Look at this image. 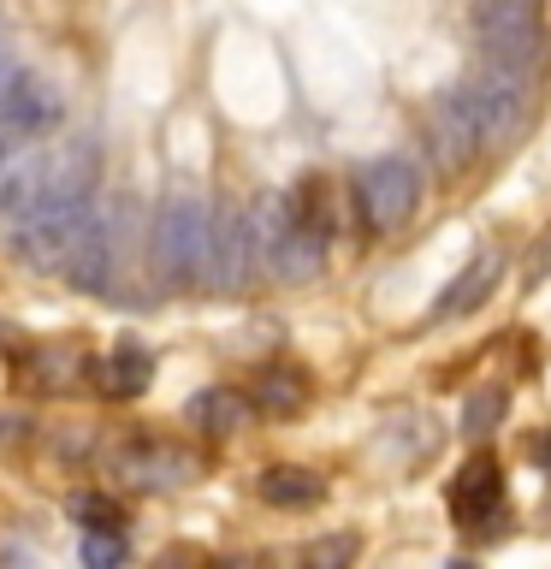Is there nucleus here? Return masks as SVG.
<instances>
[{"label":"nucleus","instance_id":"f257e3e1","mask_svg":"<svg viewBox=\"0 0 551 569\" xmlns=\"http://www.w3.org/2000/svg\"><path fill=\"white\" fill-rule=\"evenodd\" d=\"M96 178H101V149L83 137L53 142L48 154H24L12 167H0V220H24V213L48 208V202L89 196Z\"/></svg>","mask_w":551,"mask_h":569},{"label":"nucleus","instance_id":"f03ea898","mask_svg":"<svg viewBox=\"0 0 551 569\" xmlns=\"http://www.w3.org/2000/svg\"><path fill=\"white\" fill-rule=\"evenodd\" d=\"M208 231H213V213L196 190H172L154 213V267L167 284H196L208 273Z\"/></svg>","mask_w":551,"mask_h":569},{"label":"nucleus","instance_id":"7ed1b4c3","mask_svg":"<svg viewBox=\"0 0 551 569\" xmlns=\"http://www.w3.org/2000/svg\"><path fill=\"white\" fill-rule=\"evenodd\" d=\"M249 226H256V256L267 273L279 279H314L320 273V243L309 226H302V213L291 196H261L256 213H249Z\"/></svg>","mask_w":551,"mask_h":569},{"label":"nucleus","instance_id":"20e7f679","mask_svg":"<svg viewBox=\"0 0 551 569\" xmlns=\"http://www.w3.org/2000/svg\"><path fill=\"white\" fill-rule=\"evenodd\" d=\"M528 89H533V71L522 66H504V60H492V66H480L469 83H462V96H469L474 107V124H480V137H487V149H504V142L528 124Z\"/></svg>","mask_w":551,"mask_h":569},{"label":"nucleus","instance_id":"39448f33","mask_svg":"<svg viewBox=\"0 0 551 569\" xmlns=\"http://www.w3.org/2000/svg\"><path fill=\"white\" fill-rule=\"evenodd\" d=\"M96 226V202L89 196H71V202H48L18 220V238L12 249L24 256L30 267H53V273H66L71 249L83 243V231Z\"/></svg>","mask_w":551,"mask_h":569},{"label":"nucleus","instance_id":"423d86ee","mask_svg":"<svg viewBox=\"0 0 551 569\" xmlns=\"http://www.w3.org/2000/svg\"><path fill=\"white\" fill-rule=\"evenodd\" d=\"M355 202H362V213H368L373 231H398V226H409V213H415V202H421L415 167H409L403 154L368 160L362 178H355Z\"/></svg>","mask_w":551,"mask_h":569},{"label":"nucleus","instance_id":"0eeeda50","mask_svg":"<svg viewBox=\"0 0 551 569\" xmlns=\"http://www.w3.org/2000/svg\"><path fill=\"white\" fill-rule=\"evenodd\" d=\"M474 36H480V48H487L492 60L522 66V71L540 66V48H545V36H540V24H533V12L522 7V0H480L474 7Z\"/></svg>","mask_w":551,"mask_h":569},{"label":"nucleus","instance_id":"6e6552de","mask_svg":"<svg viewBox=\"0 0 551 569\" xmlns=\"http://www.w3.org/2000/svg\"><path fill=\"white\" fill-rule=\"evenodd\" d=\"M256 226H249V213L226 208L213 213V231H208V284L213 291H243L249 284V267H256Z\"/></svg>","mask_w":551,"mask_h":569},{"label":"nucleus","instance_id":"1a4fd4ad","mask_svg":"<svg viewBox=\"0 0 551 569\" xmlns=\"http://www.w3.org/2000/svg\"><path fill=\"white\" fill-rule=\"evenodd\" d=\"M427 137H433V160H439L444 172H462L480 149H487V137H480L474 107H469V96H462V89H444V96L433 101Z\"/></svg>","mask_w":551,"mask_h":569},{"label":"nucleus","instance_id":"9d476101","mask_svg":"<svg viewBox=\"0 0 551 569\" xmlns=\"http://www.w3.org/2000/svg\"><path fill=\"white\" fill-rule=\"evenodd\" d=\"M498 510H504V469H498V457L480 451L451 480V516L462 528H487Z\"/></svg>","mask_w":551,"mask_h":569},{"label":"nucleus","instance_id":"9b49d317","mask_svg":"<svg viewBox=\"0 0 551 569\" xmlns=\"http://www.w3.org/2000/svg\"><path fill=\"white\" fill-rule=\"evenodd\" d=\"M0 113H7L24 137H48L53 124H60V89L48 78H36V71H18L7 83V96H0Z\"/></svg>","mask_w":551,"mask_h":569},{"label":"nucleus","instance_id":"f8f14e48","mask_svg":"<svg viewBox=\"0 0 551 569\" xmlns=\"http://www.w3.org/2000/svg\"><path fill=\"white\" fill-rule=\"evenodd\" d=\"M498 273H504V249H492V243H487V249H474V261L451 279V291L433 302V315H474L480 302L492 297Z\"/></svg>","mask_w":551,"mask_h":569},{"label":"nucleus","instance_id":"ddd939ff","mask_svg":"<svg viewBox=\"0 0 551 569\" xmlns=\"http://www.w3.org/2000/svg\"><path fill=\"white\" fill-rule=\"evenodd\" d=\"M66 284L71 291H107V284H113V231H107L101 213H96V226L83 231V243L71 249Z\"/></svg>","mask_w":551,"mask_h":569},{"label":"nucleus","instance_id":"4468645a","mask_svg":"<svg viewBox=\"0 0 551 569\" xmlns=\"http://www.w3.org/2000/svg\"><path fill=\"white\" fill-rule=\"evenodd\" d=\"M89 373H96V386L107 391V398H142V391H149V380H154V356L124 338V345L107 356V362H96Z\"/></svg>","mask_w":551,"mask_h":569},{"label":"nucleus","instance_id":"2eb2a0df","mask_svg":"<svg viewBox=\"0 0 551 569\" xmlns=\"http://www.w3.org/2000/svg\"><path fill=\"white\" fill-rule=\"evenodd\" d=\"M249 403L243 391H231V386H208V391H196V398L184 403V416H190V427H202V433H213V439H226V433H238V427L249 421Z\"/></svg>","mask_w":551,"mask_h":569},{"label":"nucleus","instance_id":"dca6fc26","mask_svg":"<svg viewBox=\"0 0 551 569\" xmlns=\"http://www.w3.org/2000/svg\"><path fill=\"white\" fill-rule=\"evenodd\" d=\"M261 498H267V505H279V510H309V505L327 498V480L309 475V469H297V462H279V469L261 475Z\"/></svg>","mask_w":551,"mask_h":569},{"label":"nucleus","instance_id":"f3484780","mask_svg":"<svg viewBox=\"0 0 551 569\" xmlns=\"http://www.w3.org/2000/svg\"><path fill=\"white\" fill-rule=\"evenodd\" d=\"M249 403L267 409V416H297V409L309 403V380H302L297 368H267L256 380V398Z\"/></svg>","mask_w":551,"mask_h":569},{"label":"nucleus","instance_id":"a211bd4d","mask_svg":"<svg viewBox=\"0 0 551 569\" xmlns=\"http://www.w3.org/2000/svg\"><path fill=\"white\" fill-rule=\"evenodd\" d=\"M71 516L83 522V533H119L124 528V510L107 492H78L71 498Z\"/></svg>","mask_w":551,"mask_h":569},{"label":"nucleus","instance_id":"6ab92c4d","mask_svg":"<svg viewBox=\"0 0 551 569\" xmlns=\"http://www.w3.org/2000/svg\"><path fill=\"white\" fill-rule=\"evenodd\" d=\"M504 409H510V398L498 386H487L480 398H469V409H462V427H469V433H492V421L504 416Z\"/></svg>","mask_w":551,"mask_h":569},{"label":"nucleus","instance_id":"aec40b11","mask_svg":"<svg viewBox=\"0 0 551 569\" xmlns=\"http://www.w3.org/2000/svg\"><path fill=\"white\" fill-rule=\"evenodd\" d=\"M83 563H96V569H113V563H124L119 533H83Z\"/></svg>","mask_w":551,"mask_h":569},{"label":"nucleus","instance_id":"412c9836","mask_svg":"<svg viewBox=\"0 0 551 569\" xmlns=\"http://www.w3.org/2000/svg\"><path fill=\"white\" fill-rule=\"evenodd\" d=\"M344 558H355V540L344 533V540H320V546H309V563H344Z\"/></svg>","mask_w":551,"mask_h":569},{"label":"nucleus","instance_id":"4be33fe9","mask_svg":"<svg viewBox=\"0 0 551 569\" xmlns=\"http://www.w3.org/2000/svg\"><path fill=\"white\" fill-rule=\"evenodd\" d=\"M540 273H551V231H545V243L533 249V279H540Z\"/></svg>","mask_w":551,"mask_h":569},{"label":"nucleus","instance_id":"5701e85b","mask_svg":"<svg viewBox=\"0 0 551 569\" xmlns=\"http://www.w3.org/2000/svg\"><path fill=\"white\" fill-rule=\"evenodd\" d=\"M18 78V66H12V53L7 48H0V96H7V83Z\"/></svg>","mask_w":551,"mask_h":569},{"label":"nucleus","instance_id":"b1692460","mask_svg":"<svg viewBox=\"0 0 551 569\" xmlns=\"http://www.w3.org/2000/svg\"><path fill=\"white\" fill-rule=\"evenodd\" d=\"M533 457H540V462H551V439H540V445H533Z\"/></svg>","mask_w":551,"mask_h":569},{"label":"nucleus","instance_id":"393cba45","mask_svg":"<svg viewBox=\"0 0 551 569\" xmlns=\"http://www.w3.org/2000/svg\"><path fill=\"white\" fill-rule=\"evenodd\" d=\"M522 7H528V0H522Z\"/></svg>","mask_w":551,"mask_h":569}]
</instances>
